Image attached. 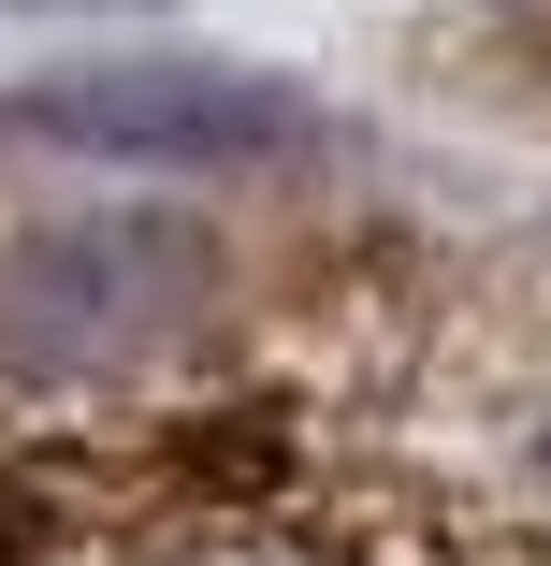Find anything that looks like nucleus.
Listing matches in <instances>:
<instances>
[{
  "mask_svg": "<svg viewBox=\"0 0 551 566\" xmlns=\"http://www.w3.org/2000/svg\"><path fill=\"white\" fill-rule=\"evenodd\" d=\"M0 132H44L73 160H117V175H276L319 146L305 87L233 73V59H87L44 87H0Z\"/></svg>",
  "mask_w": 551,
  "mask_h": 566,
  "instance_id": "f03ea898",
  "label": "nucleus"
},
{
  "mask_svg": "<svg viewBox=\"0 0 551 566\" xmlns=\"http://www.w3.org/2000/svg\"><path fill=\"white\" fill-rule=\"evenodd\" d=\"M218 319V233L174 203L30 218L0 248V392H117Z\"/></svg>",
  "mask_w": 551,
  "mask_h": 566,
  "instance_id": "f257e3e1",
  "label": "nucleus"
},
{
  "mask_svg": "<svg viewBox=\"0 0 551 566\" xmlns=\"http://www.w3.org/2000/svg\"><path fill=\"white\" fill-rule=\"evenodd\" d=\"M0 15H146V0H0Z\"/></svg>",
  "mask_w": 551,
  "mask_h": 566,
  "instance_id": "7ed1b4c3",
  "label": "nucleus"
}]
</instances>
